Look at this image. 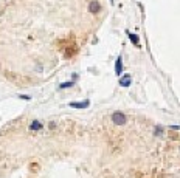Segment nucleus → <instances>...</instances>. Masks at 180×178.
<instances>
[{"label":"nucleus","instance_id":"f257e3e1","mask_svg":"<svg viewBox=\"0 0 180 178\" xmlns=\"http://www.w3.org/2000/svg\"><path fill=\"white\" fill-rule=\"evenodd\" d=\"M112 122L115 126H123V124H126V116L121 112H115L112 115Z\"/></svg>","mask_w":180,"mask_h":178},{"label":"nucleus","instance_id":"f03ea898","mask_svg":"<svg viewBox=\"0 0 180 178\" xmlns=\"http://www.w3.org/2000/svg\"><path fill=\"white\" fill-rule=\"evenodd\" d=\"M115 73H117L118 76L123 74V58L118 56L117 61H115Z\"/></svg>","mask_w":180,"mask_h":178},{"label":"nucleus","instance_id":"7ed1b4c3","mask_svg":"<svg viewBox=\"0 0 180 178\" xmlns=\"http://www.w3.org/2000/svg\"><path fill=\"white\" fill-rule=\"evenodd\" d=\"M131 82H132L131 74H123V77L120 79V85H121V87H129Z\"/></svg>","mask_w":180,"mask_h":178},{"label":"nucleus","instance_id":"20e7f679","mask_svg":"<svg viewBox=\"0 0 180 178\" xmlns=\"http://www.w3.org/2000/svg\"><path fill=\"white\" fill-rule=\"evenodd\" d=\"M126 34H127V37L131 39V42H132L135 47H140V39H138L137 34H134V33H131V31H126Z\"/></svg>","mask_w":180,"mask_h":178},{"label":"nucleus","instance_id":"39448f33","mask_svg":"<svg viewBox=\"0 0 180 178\" xmlns=\"http://www.w3.org/2000/svg\"><path fill=\"white\" fill-rule=\"evenodd\" d=\"M99 9H101V5L96 2V0L90 2V5H88V11H90V12H93V14H95V12H98Z\"/></svg>","mask_w":180,"mask_h":178},{"label":"nucleus","instance_id":"423d86ee","mask_svg":"<svg viewBox=\"0 0 180 178\" xmlns=\"http://www.w3.org/2000/svg\"><path fill=\"white\" fill-rule=\"evenodd\" d=\"M88 101H82V102H70L68 105L72 107V108H85V107H88Z\"/></svg>","mask_w":180,"mask_h":178},{"label":"nucleus","instance_id":"0eeeda50","mask_svg":"<svg viewBox=\"0 0 180 178\" xmlns=\"http://www.w3.org/2000/svg\"><path fill=\"white\" fill-rule=\"evenodd\" d=\"M42 129V122L39 121H33L31 126H30V130H41Z\"/></svg>","mask_w":180,"mask_h":178},{"label":"nucleus","instance_id":"6e6552de","mask_svg":"<svg viewBox=\"0 0 180 178\" xmlns=\"http://www.w3.org/2000/svg\"><path fill=\"white\" fill-rule=\"evenodd\" d=\"M73 87V82H64V84H61V90L62 88H70Z\"/></svg>","mask_w":180,"mask_h":178},{"label":"nucleus","instance_id":"1a4fd4ad","mask_svg":"<svg viewBox=\"0 0 180 178\" xmlns=\"http://www.w3.org/2000/svg\"><path fill=\"white\" fill-rule=\"evenodd\" d=\"M162 132H163V129H162V127H158V126H157V127H155V135H157V136H158V135H162Z\"/></svg>","mask_w":180,"mask_h":178}]
</instances>
